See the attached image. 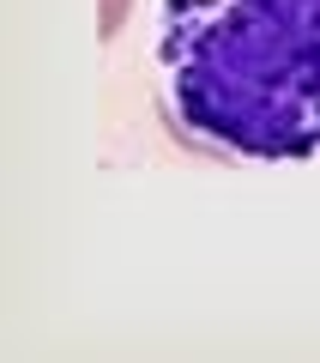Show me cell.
Listing matches in <instances>:
<instances>
[{"label":"cell","mask_w":320,"mask_h":363,"mask_svg":"<svg viewBox=\"0 0 320 363\" xmlns=\"http://www.w3.org/2000/svg\"><path fill=\"white\" fill-rule=\"evenodd\" d=\"M127 13H133V0H103V13H97V43H115L121 25H127Z\"/></svg>","instance_id":"7a4b0ae2"},{"label":"cell","mask_w":320,"mask_h":363,"mask_svg":"<svg viewBox=\"0 0 320 363\" xmlns=\"http://www.w3.org/2000/svg\"><path fill=\"white\" fill-rule=\"evenodd\" d=\"M164 116L230 164L320 152V0H157Z\"/></svg>","instance_id":"6da1fadb"}]
</instances>
